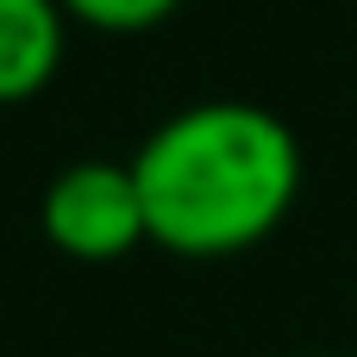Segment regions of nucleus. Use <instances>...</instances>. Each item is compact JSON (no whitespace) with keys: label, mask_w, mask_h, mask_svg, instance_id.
Masks as SVG:
<instances>
[{"label":"nucleus","mask_w":357,"mask_h":357,"mask_svg":"<svg viewBox=\"0 0 357 357\" xmlns=\"http://www.w3.org/2000/svg\"><path fill=\"white\" fill-rule=\"evenodd\" d=\"M38 232L69 264H126L138 245H151L132 163L82 157V163L56 169L38 195Z\"/></svg>","instance_id":"nucleus-2"},{"label":"nucleus","mask_w":357,"mask_h":357,"mask_svg":"<svg viewBox=\"0 0 357 357\" xmlns=\"http://www.w3.org/2000/svg\"><path fill=\"white\" fill-rule=\"evenodd\" d=\"M144 195V232L169 257L220 264L257 251L301 201V138L257 100H188L126 157Z\"/></svg>","instance_id":"nucleus-1"},{"label":"nucleus","mask_w":357,"mask_h":357,"mask_svg":"<svg viewBox=\"0 0 357 357\" xmlns=\"http://www.w3.org/2000/svg\"><path fill=\"white\" fill-rule=\"evenodd\" d=\"M188 0H63L69 25L107 31V38H132V31H157L163 19H176Z\"/></svg>","instance_id":"nucleus-4"},{"label":"nucleus","mask_w":357,"mask_h":357,"mask_svg":"<svg viewBox=\"0 0 357 357\" xmlns=\"http://www.w3.org/2000/svg\"><path fill=\"white\" fill-rule=\"evenodd\" d=\"M301 357H333V351H301Z\"/></svg>","instance_id":"nucleus-5"},{"label":"nucleus","mask_w":357,"mask_h":357,"mask_svg":"<svg viewBox=\"0 0 357 357\" xmlns=\"http://www.w3.org/2000/svg\"><path fill=\"white\" fill-rule=\"evenodd\" d=\"M69 50L63 0H0V107L38 100Z\"/></svg>","instance_id":"nucleus-3"}]
</instances>
